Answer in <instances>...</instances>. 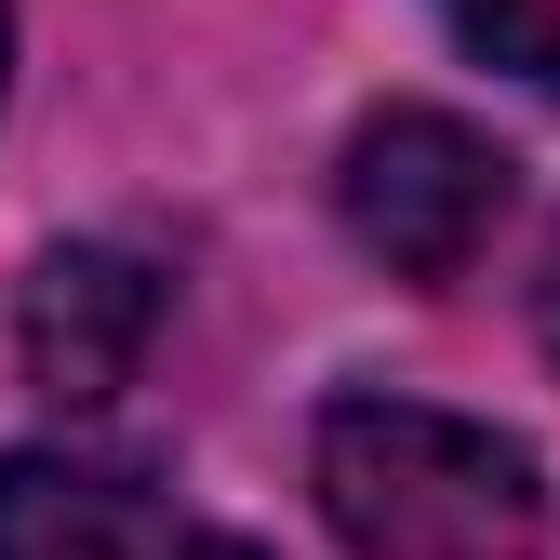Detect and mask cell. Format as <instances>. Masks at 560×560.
I'll list each match as a JSON object with an SVG mask.
<instances>
[{
    "label": "cell",
    "mask_w": 560,
    "mask_h": 560,
    "mask_svg": "<svg viewBox=\"0 0 560 560\" xmlns=\"http://www.w3.org/2000/svg\"><path fill=\"white\" fill-rule=\"evenodd\" d=\"M187 534L148 508L133 467L94 454H0V560H174Z\"/></svg>",
    "instance_id": "277c9868"
},
{
    "label": "cell",
    "mask_w": 560,
    "mask_h": 560,
    "mask_svg": "<svg viewBox=\"0 0 560 560\" xmlns=\"http://www.w3.org/2000/svg\"><path fill=\"white\" fill-rule=\"evenodd\" d=\"M334 200H347V241H361L374 267L467 280L480 241H494V214H508V148L467 133L454 107H374L361 133H347Z\"/></svg>",
    "instance_id": "7a4b0ae2"
},
{
    "label": "cell",
    "mask_w": 560,
    "mask_h": 560,
    "mask_svg": "<svg viewBox=\"0 0 560 560\" xmlns=\"http://www.w3.org/2000/svg\"><path fill=\"white\" fill-rule=\"evenodd\" d=\"M148 334H161V280L107 254V241H67L27 267V307H14V347H27V387L67 400V413H94L133 387V361H148Z\"/></svg>",
    "instance_id": "3957f363"
},
{
    "label": "cell",
    "mask_w": 560,
    "mask_h": 560,
    "mask_svg": "<svg viewBox=\"0 0 560 560\" xmlns=\"http://www.w3.org/2000/svg\"><path fill=\"white\" fill-rule=\"evenodd\" d=\"M534 334H547V361H560V241H547V267H534Z\"/></svg>",
    "instance_id": "8992f818"
},
{
    "label": "cell",
    "mask_w": 560,
    "mask_h": 560,
    "mask_svg": "<svg viewBox=\"0 0 560 560\" xmlns=\"http://www.w3.org/2000/svg\"><path fill=\"white\" fill-rule=\"evenodd\" d=\"M320 521L347 560H534L547 480L521 441L428 400H334L320 413Z\"/></svg>",
    "instance_id": "6da1fadb"
},
{
    "label": "cell",
    "mask_w": 560,
    "mask_h": 560,
    "mask_svg": "<svg viewBox=\"0 0 560 560\" xmlns=\"http://www.w3.org/2000/svg\"><path fill=\"white\" fill-rule=\"evenodd\" d=\"M0 81H14V14H0Z\"/></svg>",
    "instance_id": "ba28073f"
},
{
    "label": "cell",
    "mask_w": 560,
    "mask_h": 560,
    "mask_svg": "<svg viewBox=\"0 0 560 560\" xmlns=\"http://www.w3.org/2000/svg\"><path fill=\"white\" fill-rule=\"evenodd\" d=\"M174 560H267V547H241V534H187Z\"/></svg>",
    "instance_id": "52a82bcc"
},
{
    "label": "cell",
    "mask_w": 560,
    "mask_h": 560,
    "mask_svg": "<svg viewBox=\"0 0 560 560\" xmlns=\"http://www.w3.org/2000/svg\"><path fill=\"white\" fill-rule=\"evenodd\" d=\"M441 14H454L467 54H494V67H521L534 94H560V0H441Z\"/></svg>",
    "instance_id": "5b68a950"
}]
</instances>
